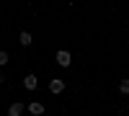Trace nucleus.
I'll use <instances>...</instances> for the list:
<instances>
[{
	"label": "nucleus",
	"instance_id": "obj_7",
	"mask_svg": "<svg viewBox=\"0 0 129 116\" xmlns=\"http://www.w3.org/2000/svg\"><path fill=\"white\" fill-rule=\"evenodd\" d=\"M8 62H10V57H8V52H3V49H0V67H5Z\"/></svg>",
	"mask_w": 129,
	"mask_h": 116
},
{
	"label": "nucleus",
	"instance_id": "obj_4",
	"mask_svg": "<svg viewBox=\"0 0 129 116\" xmlns=\"http://www.w3.org/2000/svg\"><path fill=\"white\" fill-rule=\"evenodd\" d=\"M28 113H31V116H41V113H44V103L31 101V103H28Z\"/></svg>",
	"mask_w": 129,
	"mask_h": 116
},
{
	"label": "nucleus",
	"instance_id": "obj_6",
	"mask_svg": "<svg viewBox=\"0 0 129 116\" xmlns=\"http://www.w3.org/2000/svg\"><path fill=\"white\" fill-rule=\"evenodd\" d=\"M18 41H21V47H31V44H34V39H31V34H28V31H21Z\"/></svg>",
	"mask_w": 129,
	"mask_h": 116
},
{
	"label": "nucleus",
	"instance_id": "obj_3",
	"mask_svg": "<svg viewBox=\"0 0 129 116\" xmlns=\"http://www.w3.org/2000/svg\"><path fill=\"white\" fill-rule=\"evenodd\" d=\"M26 108H28V106H23L21 101H16V103H10V108H8V116H21Z\"/></svg>",
	"mask_w": 129,
	"mask_h": 116
},
{
	"label": "nucleus",
	"instance_id": "obj_1",
	"mask_svg": "<svg viewBox=\"0 0 129 116\" xmlns=\"http://www.w3.org/2000/svg\"><path fill=\"white\" fill-rule=\"evenodd\" d=\"M54 59H57V65H59V67H70V65H72V54H70L67 49H59Z\"/></svg>",
	"mask_w": 129,
	"mask_h": 116
},
{
	"label": "nucleus",
	"instance_id": "obj_8",
	"mask_svg": "<svg viewBox=\"0 0 129 116\" xmlns=\"http://www.w3.org/2000/svg\"><path fill=\"white\" fill-rule=\"evenodd\" d=\"M119 90H121V93H129V80H121V83H119Z\"/></svg>",
	"mask_w": 129,
	"mask_h": 116
},
{
	"label": "nucleus",
	"instance_id": "obj_2",
	"mask_svg": "<svg viewBox=\"0 0 129 116\" xmlns=\"http://www.w3.org/2000/svg\"><path fill=\"white\" fill-rule=\"evenodd\" d=\"M49 93H54V96L64 93V80H59V78H52V80H49Z\"/></svg>",
	"mask_w": 129,
	"mask_h": 116
},
{
	"label": "nucleus",
	"instance_id": "obj_5",
	"mask_svg": "<svg viewBox=\"0 0 129 116\" xmlns=\"http://www.w3.org/2000/svg\"><path fill=\"white\" fill-rule=\"evenodd\" d=\"M36 85H39L36 75H26V78H23V88H26V90H36Z\"/></svg>",
	"mask_w": 129,
	"mask_h": 116
}]
</instances>
